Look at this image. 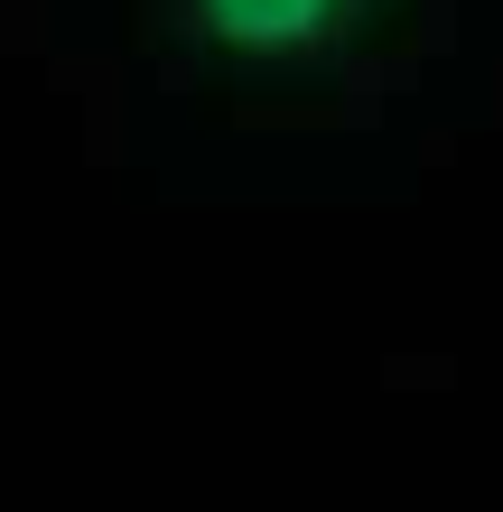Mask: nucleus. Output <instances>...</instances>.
Returning a JSON list of instances; mask_svg holds the SVG:
<instances>
[{
	"label": "nucleus",
	"mask_w": 503,
	"mask_h": 512,
	"mask_svg": "<svg viewBox=\"0 0 503 512\" xmlns=\"http://www.w3.org/2000/svg\"><path fill=\"white\" fill-rule=\"evenodd\" d=\"M187 19L233 56H317L364 19V0H187Z\"/></svg>",
	"instance_id": "f257e3e1"
}]
</instances>
